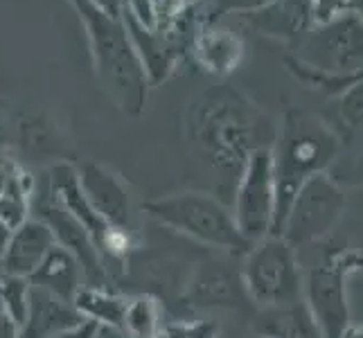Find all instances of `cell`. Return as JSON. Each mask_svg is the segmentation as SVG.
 Wrapping results in <instances>:
<instances>
[{"instance_id":"1","label":"cell","mask_w":363,"mask_h":338,"mask_svg":"<svg viewBox=\"0 0 363 338\" xmlns=\"http://www.w3.org/2000/svg\"><path fill=\"white\" fill-rule=\"evenodd\" d=\"M89 30L97 77L122 113L138 118L145 111L149 79L124 30L122 18L106 16L91 0H70Z\"/></svg>"},{"instance_id":"2","label":"cell","mask_w":363,"mask_h":338,"mask_svg":"<svg viewBox=\"0 0 363 338\" xmlns=\"http://www.w3.org/2000/svg\"><path fill=\"white\" fill-rule=\"evenodd\" d=\"M339 137L330 127H325V122L303 111L286 113L278 147L271 149L275 169V196H278L273 235H280L286 212H289L294 196L303 187V183L328 169L334 158L339 156Z\"/></svg>"},{"instance_id":"3","label":"cell","mask_w":363,"mask_h":338,"mask_svg":"<svg viewBox=\"0 0 363 338\" xmlns=\"http://www.w3.org/2000/svg\"><path fill=\"white\" fill-rule=\"evenodd\" d=\"M190 140L212 160L217 169H244L255 152V113L248 102L230 91H208L190 111Z\"/></svg>"},{"instance_id":"4","label":"cell","mask_w":363,"mask_h":338,"mask_svg":"<svg viewBox=\"0 0 363 338\" xmlns=\"http://www.w3.org/2000/svg\"><path fill=\"white\" fill-rule=\"evenodd\" d=\"M305 59H291L289 66L300 79L330 86L347 77H363V14L350 9L323 25L309 30L303 45Z\"/></svg>"},{"instance_id":"5","label":"cell","mask_w":363,"mask_h":338,"mask_svg":"<svg viewBox=\"0 0 363 338\" xmlns=\"http://www.w3.org/2000/svg\"><path fill=\"white\" fill-rule=\"evenodd\" d=\"M145 210L160 225L190 237L203 246L235 255H246L250 250V244L237 228L233 210L217 196L201 192H179L154 198L145 205Z\"/></svg>"},{"instance_id":"6","label":"cell","mask_w":363,"mask_h":338,"mask_svg":"<svg viewBox=\"0 0 363 338\" xmlns=\"http://www.w3.org/2000/svg\"><path fill=\"white\" fill-rule=\"evenodd\" d=\"M244 291L259 309L286 307L303 300L305 273L296 248L280 235H269L250 246L242 271Z\"/></svg>"},{"instance_id":"7","label":"cell","mask_w":363,"mask_h":338,"mask_svg":"<svg viewBox=\"0 0 363 338\" xmlns=\"http://www.w3.org/2000/svg\"><path fill=\"white\" fill-rule=\"evenodd\" d=\"M278 196H275L273 152L259 147L248 156L235 190L233 217L244 240L253 246L273 235Z\"/></svg>"},{"instance_id":"8","label":"cell","mask_w":363,"mask_h":338,"mask_svg":"<svg viewBox=\"0 0 363 338\" xmlns=\"http://www.w3.org/2000/svg\"><path fill=\"white\" fill-rule=\"evenodd\" d=\"M345 210V194L328 174H316L294 196L291 208L286 212L280 237L294 248L314 244L323 240L336 223L341 221Z\"/></svg>"},{"instance_id":"9","label":"cell","mask_w":363,"mask_h":338,"mask_svg":"<svg viewBox=\"0 0 363 338\" xmlns=\"http://www.w3.org/2000/svg\"><path fill=\"white\" fill-rule=\"evenodd\" d=\"M30 212H34V217L41 219L48 228L52 230L57 246L66 248L68 253L77 257V261L84 269V278L89 280L86 286H106L108 273L102 264V257H99L91 235L86 232L84 225L57 201V196L52 194V187L48 183L45 171L41 176H34Z\"/></svg>"},{"instance_id":"10","label":"cell","mask_w":363,"mask_h":338,"mask_svg":"<svg viewBox=\"0 0 363 338\" xmlns=\"http://www.w3.org/2000/svg\"><path fill=\"white\" fill-rule=\"evenodd\" d=\"M350 266H354V257L334 259L330 264H318L305 275L303 300L311 316L318 322L325 338H341L350 325V307L345 278Z\"/></svg>"},{"instance_id":"11","label":"cell","mask_w":363,"mask_h":338,"mask_svg":"<svg viewBox=\"0 0 363 338\" xmlns=\"http://www.w3.org/2000/svg\"><path fill=\"white\" fill-rule=\"evenodd\" d=\"M77 179L91 208L111 228L131 230V221H133L131 196L118 174L97 165V162H84V165L77 167Z\"/></svg>"},{"instance_id":"12","label":"cell","mask_w":363,"mask_h":338,"mask_svg":"<svg viewBox=\"0 0 363 338\" xmlns=\"http://www.w3.org/2000/svg\"><path fill=\"white\" fill-rule=\"evenodd\" d=\"M45 174H48V183L52 187V194L57 196V201L84 225V230L91 235L99 257H104L106 246L111 242V235H113V230H120V228H111V225L91 208L89 198H86L82 185H79L77 167H72L70 162H55Z\"/></svg>"},{"instance_id":"13","label":"cell","mask_w":363,"mask_h":338,"mask_svg":"<svg viewBox=\"0 0 363 338\" xmlns=\"http://www.w3.org/2000/svg\"><path fill=\"white\" fill-rule=\"evenodd\" d=\"M55 246L57 242L52 230L41 219L28 217L9 232L7 246L0 259H3V266L9 275L30 280L32 273L41 266V261Z\"/></svg>"},{"instance_id":"14","label":"cell","mask_w":363,"mask_h":338,"mask_svg":"<svg viewBox=\"0 0 363 338\" xmlns=\"http://www.w3.org/2000/svg\"><path fill=\"white\" fill-rule=\"evenodd\" d=\"M122 23H124V30L129 34V41L135 50V55L147 72L149 86L162 84L174 70H177L181 61L179 52L174 50V45L167 41V36L162 32L145 28V25L127 9V5L122 9Z\"/></svg>"},{"instance_id":"15","label":"cell","mask_w":363,"mask_h":338,"mask_svg":"<svg viewBox=\"0 0 363 338\" xmlns=\"http://www.w3.org/2000/svg\"><path fill=\"white\" fill-rule=\"evenodd\" d=\"M82 320L84 318L72 303L30 284L28 311H25V320L21 325V338H52Z\"/></svg>"},{"instance_id":"16","label":"cell","mask_w":363,"mask_h":338,"mask_svg":"<svg viewBox=\"0 0 363 338\" xmlns=\"http://www.w3.org/2000/svg\"><path fill=\"white\" fill-rule=\"evenodd\" d=\"M244 18L259 34L275 36V39H296L314 25L309 0H273L264 9L246 14Z\"/></svg>"},{"instance_id":"17","label":"cell","mask_w":363,"mask_h":338,"mask_svg":"<svg viewBox=\"0 0 363 338\" xmlns=\"http://www.w3.org/2000/svg\"><path fill=\"white\" fill-rule=\"evenodd\" d=\"M82 282H84L82 264L77 261V257L61 246H55L50 250L45 259L41 261V266L30 278V284L55 293L61 300H68V303H72L77 291L84 286Z\"/></svg>"},{"instance_id":"18","label":"cell","mask_w":363,"mask_h":338,"mask_svg":"<svg viewBox=\"0 0 363 338\" xmlns=\"http://www.w3.org/2000/svg\"><path fill=\"white\" fill-rule=\"evenodd\" d=\"M244 295L246 291L242 278L237 280L226 266L217 261L199 266L190 284V300L201 307H235Z\"/></svg>"},{"instance_id":"19","label":"cell","mask_w":363,"mask_h":338,"mask_svg":"<svg viewBox=\"0 0 363 338\" xmlns=\"http://www.w3.org/2000/svg\"><path fill=\"white\" fill-rule=\"evenodd\" d=\"M192 55L196 64L212 74H230L244 57L242 39L230 30L223 28H206L196 36Z\"/></svg>"},{"instance_id":"20","label":"cell","mask_w":363,"mask_h":338,"mask_svg":"<svg viewBox=\"0 0 363 338\" xmlns=\"http://www.w3.org/2000/svg\"><path fill=\"white\" fill-rule=\"evenodd\" d=\"M257 332L264 338H325L305 300L286 307L259 309Z\"/></svg>"},{"instance_id":"21","label":"cell","mask_w":363,"mask_h":338,"mask_svg":"<svg viewBox=\"0 0 363 338\" xmlns=\"http://www.w3.org/2000/svg\"><path fill=\"white\" fill-rule=\"evenodd\" d=\"M74 309L86 320L97 322L99 327L120 329L124 325V311H127L129 298L108 291L106 286H82L72 300Z\"/></svg>"},{"instance_id":"22","label":"cell","mask_w":363,"mask_h":338,"mask_svg":"<svg viewBox=\"0 0 363 338\" xmlns=\"http://www.w3.org/2000/svg\"><path fill=\"white\" fill-rule=\"evenodd\" d=\"M160 327V303L154 295L129 298L122 334H127L129 338H152Z\"/></svg>"},{"instance_id":"23","label":"cell","mask_w":363,"mask_h":338,"mask_svg":"<svg viewBox=\"0 0 363 338\" xmlns=\"http://www.w3.org/2000/svg\"><path fill=\"white\" fill-rule=\"evenodd\" d=\"M28 295H30V280L16 278V275H7L5 282L0 284V300L9 309V314L16 318L18 325L25 320V311H28Z\"/></svg>"},{"instance_id":"24","label":"cell","mask_w":363,"mask_h":338,"mask_svg":"<svg viewBox=\"0 0 363 338\" xmlns=\"http://www.w3.org/2000/svg\"><path fill=\"white\" fill-rule=\"evenodd\" d=\"M219 325L212 320H181L162 327L152 338H217Z\"/></svg>"},{"instance_id":"25","label":"cell","mask_w":363,"mask_h":338,"mask_svg":"<svg viewBox=\"0 0 363 338\" xmlns=\"http://www.w3.org/2000/svg\"><path fill=\"white\" fill-rule=\"evenodd\" d=\"M339 111H341V118L350 124V127L363 129V77L352 81L341 93Z\"/></svg>"},{"instance_id":"26","label":"cell","mask_w":363,"mask_h":338,"mask_svg":"<svg viewBox=\"0 0 363 338\" xmlns=\"http://www.w3.org/2000/svg\"><path fill=\"white\" fill-rule=\"evenodd\" d=\"M273 0H210L208 9H210V16L212 21L223 16V14H253V11L264 9L267 5H271Z\"/></svg>"},{"instance_id":"27","label":"cell","mask_w":363,"mask_h":338,"mask_svg":"<svg viewBox=\"0 0 363 338\" xmlns=\"http://www.w3.org/2000/svg\"><path fill=\"white\" fill-rule=\"evenodd\" d=\"M314 25H323L354 7V0H309Z\"/></svg>"},{"instance_id":"28","label":"cell","mask_w":363,"mask_h":338,"mask_svg":"<svg viewBox=\"0 0 363 338\" xmlns=\"http://www.w3.org/2000/svg\"><path fill=\"white\" fill-rule=\"evenodd\" d=\"M156 18V30H165L167 25L179 16V11L187 5L185 0H149Z\"/></svg>"},{"instance_id":"29","label":"cell","mask_w":363,"mask_h":338,"mask_svg":"<svg viewBox=\"0 0 363 338\" xmlns=\"http://www.w3.org/2000/svg\"><path fill=\"white\" fill-rule=\"evenodd\" d=\"M21 169L23 167L14 158H9L7 154H0V196H3L9 190V185L16 181Z\"/></svg>"},{"instance_id":"30","label":"cell","mask_w":363,"mask_h":338,"mask_svg":"<svg viewBox=\"0 0 363 338\" xmlns=\"http://www.w3.org/2000/svg\"><path fill=\"white\" fill-rule=\"evenodd\" d=\"M99 325L97 322H93V320H82V322H77L74 327H70V329H66V332H61V334H57V336H52V338H97V334H99Z\"/></svg>"},{"instance_id":"31","label":"cell","mask_w":363,"mask_h":338,"mask_svg":"<svg viewBox=\"0 0 363 338\" xmlns=\"http://www.w3.org/2000/svg\"><path fill=\"white\" fill-rule=\"evenodd\" d=\"M0 338H21V325L0 300Z\"/></svg>"},{"instance_id":"32","label":"cell","mask_w":363,"mask_h":338,"mask_svg":"<svg viewBox=\"0 0 363 338\" xmlns=\"http://www.w3.org/2000/svg\"><path fill=\"white\" fill-rule=\"evenodd\" d=\"M91 3L104 11L106 16H113V18H122V9H124V0H91Z\"/></svg>"},{"instance_id":"33","label":"cell","mask_w":363,"mask_h":338,"mask_svg":"<svg viewBox=\"0 0 363 338\" xmlns=\"http://www.w3.org/2000/svg\"><path fill=\"white\" fill-rule=\"evenodd\" d=\"M5 122H7L5 111H3V106H0V154H3V149L7 145V124Z\"/></svg>"},{"instance_id":"34","label":"cell","mask_w":363,"mask_h":338,"mask_svg":"<svg viewBox=\"0 0 363 338\" xmlns=\"http://www.w3.org/2000/svg\"><path fill=\"white\" fill-rule=\"evenodd\" d=\"M341 338H363V325H347Z\"/></svg>"},{"instance_id":"35","label":"cell","mask_w":363,"mask_h":338,"mask_svg":"<svg viewBox=\"0 0 363 338\" xmlns=\"http://www.w3.org/2000/svg\"><path fill=\"white\" fill-rule=\"evenodd\" d=\"M97 338H129L127 334H122L120 329H108V327H102L97 334Z\"/></svg>"},{"instance_id":"36","label":"cell","mask_w":363,"mask_h":338,"mask_svg":"<svg viewBox=\"0 0 363 338\" xmlns=\"http://www.w3.org/2000/svg\"><path fill=\"white\" fill-rule=\"evenodd\" d=\"M7 271H5V266H3V259H0V284H3L5 282V278H7Z\"/></svg>"},{"instance_id":"37","label":"cell","mask_w":363,"mask_h":338,"mask_svg":"<svg viewBox=\"0 0 363 338\" xmlns=\"http://www.w3.org/2000/svg\"><path fill=\"white\" fill-rule=\"evenodd\" d=\"M185 3H194V5H206L210 0H185Z\"/></svg>"}]
</instances>
